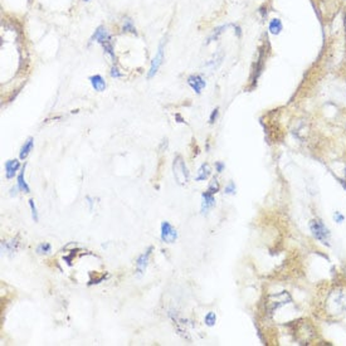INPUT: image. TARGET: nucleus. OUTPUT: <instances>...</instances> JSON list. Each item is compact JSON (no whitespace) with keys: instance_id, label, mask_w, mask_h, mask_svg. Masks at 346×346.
<instances>
[{"instance_id":"obj_10","label":"nucleus","mask_w":346,"mask_h":346,"mask_svg":"<svg viewBox=\"0 0 346 346\" xmlns=\"http://www.w3.org/2000/svg\"><path fill=\"white\" fill-rule=\"evenodd\" d=\"M202 211L203 213H205V211H208L209 209L213 208L214 205H216V198H214V194H211V193H209L208 190H206L205 193H203L202 195Z\"/></svg>"},{"instance_id":"obj_30","label":"nucleus","mask_w":346,"mask_h":346,"mask_svg":"<svg viewBox=\"0 0 346 346\" xmlns=\"http://www.w3.org/2000/svg\"><path fill=\"white\" fill-rule=\"evenodd\" d=\"M235 29H237V36L241 37V28L239 26H235Z\"/></svg>"},{"instance_id":"obj_2","label":"nucleus","mask_w":346,"mask_h":346,"mask_svg":"<svg viewBox=\"0 0 346 346\" xmlns=\"http://www.w3.org/2000/svg\"><path fill=\"white\" fill-rule=\"evenodd\" d=\"M173 171H174V178H175L176 183L179 185H185L189 181L190 178V173L188 170L187 165H185V162L183 157L180 155L175 156L173 163Z\"/></svg>"},{"instance_id":"obj_18","label":"nucleus","mask_w":346,"mask_h":346,"mask_svg":"<svg viewBox=\"0 0 346 346\" xmlns=\"http://www.w3.org/2000/svg\"><path fill=\"white\" fill-rule=\"evenodd\" d=\"M122 31H123V32H126V33L138 34V33H136V28H135V25H134L132 20H131L130 18H126V19L123 20V26H122Z\"/></svg>"},{"instance_id":"obj_21","label":"nucleus","mask_w":346,"mask_h":346,"mask_svg":"<svg viewBox=\"0 0 346 346\" xmlns=\"http://www.w3.org/2000/svg\"><path fill=\"white\" fill-rule=\"evenodd\" d=\"M29 206H31V210H32V218H33V221H34V222H38V221H39L38 211H37L36 203H34V200H33V199L29 200Z\"/></svg>"},{"instance_id":"obj_11","label":"nucleus","mask_w":346,"mask_h":346,"mask_svg":"<svg viewBox=\"0 0 346 346\" xmlns=\"http://www.w3.org/2000/svg\"><path fill=\"white\" fill-rule=\"evenodd\" d=\"M109 39H111V36L109 34V32H107V29L104 28V26H98L97 29L95 31V33H93L92 38H91V41H97L98 43H103L106 41H109Z\"/></svg>"},{"instance_id":"obj_5","label":"nucleus","mask_w":346,"mask_h":346,"mask_svg":"<svg viewBox=\"0 0 346 346\" xmlns=\"http://www.w3.org/2000/svg\"><path fill=\"white\" fill-rule=\"evenodd\" d=\"M160 237H162V241L164 243L171 245V243H174L178 239V232H176V229L173 225L165 221L162 223V233H160Z\"/></svg>"},{"instance_id":"obj_13","label":"nucleus","mask_w":346,"mask_h":346,"mask_svg":"<svg viewBox=\"0 0 346 346\" xmlns=\"http://www.w3.org/2000/svg\"><path fill=\"white\" fill-rule=\"evenodd\" d=\"M33 146H34V139L33 138H29L28 140L24 143L23 146H21L20 149V152H19V157L21 160H25L26 157H28V155L31 154V151L33 150Z\"/></svg>"},{"instance_id":"obj_9","label":"nucleus","mask_w":346,"mask_h":346,"mask_svg":"<svg viewBox=\"0 0 346 346\" xmlns=\"http://www.w3.org/2000/svg\"><path fill=\"white\" fill-rule=\"evenodd\" d=\"M4 166H5V176H7V179H13L15 175H17L18 170L20 169V163L18 162L17 159L8 160Z\"/></svg>"},{"instance_id":"obj_20","label":"nucleus","mask_w":346,"mask_h":346,"mask_svg":"<svg viewBox=\"0 0 346 346\" xmlns=\"http://www.w3.org/2000/svg\"><path fill=\"white\" fill-rule=\"evenodd\" d=\"M52 252V246L49 243H42L37 247V253L38 254H48Z\"/></svg>"},{"instance_id":"obj_24","label":"nucleus","mask_w":346,"mask_h":346,"mask_svg":"<svg viewBox=\"0 0 346 346\" xmlns=\"http://www.w3.org/2000/svg\"><path fill=\"white\" fill-rule=\"evenodd\" d=\"M111 77H112V78H121V77H122V73H120L119 68H117V67L114 66L111 68Z\"/></svg>"},{"instance_id":"obj_14","label":"nucleus","mask_w":346,"mask_h":346,"mask_svg":"<svg viewBox=\"0 0 346 346\" xmlns=\"http://www.w3.org/2000/svg\"><path fill=\"white\" fill-rule=\"evenodd\" d=\"M210 166H209V164H203L202 166L199 168V170H198V175L197 178H195V181H204L206 180V179L210 176Z\"/></svg>"},{"instance_id":"obj_3","label":"nucleus","mask_w":346,"mask_h":346,"mask_svg":"<svg viewBox=\"0 0 346 346\" xmlns=\"http://www.w3.org/2000/svg\"><path fill=\"white\" fill-rule=\"evenodd\" d=\"M291 302H292L291 296H289L288 292L286 291L280 292V294L277 295H271L267 300V310L270 313H273V311L277 310L278 307L287 304H291Z\"/></svg>"},{"instance_id":"obj_29","label":"nucleus","mask_w":346,"mask_h":346,"mask_svg":"<svg viewBox=\"0 0 346 346\" xmlns=\"http://www.w3.org/2000/svg\"><path fill=\"white\" fill-rule=\"evenodd\" d=\"M175 117H176V119H178L179 120V121L178 122H181V123H184L185 121H184V120H183V117H181L180 116V115H175Z\"/></svg>"},{"instance_id":"obj_6","label":"nucleus","mask_w":346,"mask_h":346,"mask_svg":"<svg viewBox=\"0 0 346 346\" xmlns=\"http://www.w3.org/2000/svg\"><path fill=\"white\" fill-rule=\"evenodd\" d=\"M163 61H164V42L160 43L156 56H155L154 60L151 62V67H150V71L149 73H147V77H149V78H152V77L157 73L160 66L163 64Z\"/></svg>"},{"instance_id":"obj_8","label":"nucleus","mask_w":346,"mask_h":346,"mask_svg":"<svg viewBox=\"0 0 346 346\" xmlns=\"http://www.w3.org/2000/svg\"><path fill=\"white\" fill-rule=\"evenodd\" d=\"M188 85H189L198 95H200L202 91L204 90V87L206 86V82L204 81L203 77L199 76V74H193V76H190L189 78H188Z\"/></svg>"},{"instance_id":"obj_4","label":"nucleus","mask_w":346,"mask_h":346,"mask_svg":"<svg viewBox=\"0 0 346 346\" xmlns=\"http://www.w3.org/2000/svg\"><path fill=\"white\" fill-rule=\"evenodd\" d=\"M310 229H311V232H312L313 237H315L316 239H318L320 242H323L324 245L329 246L330 232H329V229H327V228L325 227V224L323 223V222L318 221V219H313V221L310 222Z\"/></svg>"},{"instance_id":"obj_23","label":"nucleus","mask_w":346,"mask_h":346,"mask_svg":"<svg viewBox=\"0 0 346 346\" xmlns=\"http://www.w3.org/2000/svg\"><path fill=\"white\" fill-rule=\"evenodd\" d=\"M227 28V25H223V26H219V28H217V29H214V33H213V36L210 37V38L208 39V43L209 42H211L213 39H217L219 37V34H222L223 33V29Z\"/></svg>"},{"instance_id":"obj_7","label":"nucleus","mask_w":346,"mask_h":346,"mask_svg":"<svg viewBox=\"0 0 346 346\" xmlns=\"http://www.w3.org/2000/svg\"><path fill=\"white\" fill-rule=\"evenodd\" d=\"M151 252H152V247H149V248L145 251V253L141 254V256H139V258L136 259V270H138L139 275H143V273L145 272V270H146L147 263H149V258H150V256H151Z\"/></svg>"},{"instance_id":"obj_22","label":"nucleus","mask_w":346,"mask_h":346,"mask_svg":"<svg viewBox=\"0 0 346 346\" xmlns=\"http://www.w3.org/2000/svg\"><path fill=\"white\" fill-rule=\"evenodd\" d=\"M208 192L211 193V194H217V193L219 192V183L216 178H214L213 180L210 181V184H209Z\"/></svg>"},{"instance_id":"obj_27","label":"nucleus","mask_w":346,"mask_h":346,"mask_svg":"<svg viewBox=\"0 0 346 346\" xmlns=\"http://www.w3.org/2000/svg\"><path fill=\"white\" fill-rule=\"evenodd\" d=\"M218 114H219V109H218V107H217L216 110H213V112H211V115H210V119H209V121H210V123L216 122L217 117H218Z\"/></svg>"},{"instance_id":"obj_15","label":"nucleus","mask_w":346,"mask_h":346,"mask_svg":"<svg viewBox=\"0 0 346 346\" xmlns=\"http://www.w3.org/2000/svg\"><path fill=\"white\" fill-rule=\"evenodd\" d=\"M24 170H25V164H24V166L21 168V171L19 174H18V178H17V183H18V187H19V189L21 192L24 193H31V189H29L28 184H26L25 179H24Z\"/></svg>"},{"instance_id":"obj_19","label":"nucleus","mask_w":346,"mask_h":346,"mask_svg":"<svg viewBox=\"0 0 346 346\" xmlns=\"http://www.w3.org/2000/svg\"><path fill=\"white\" fill-rule=\"evenodd\" d=\"M204 323H205L206 326L211 327L216 325L217 323V315L214 312H208L205 315V317H204Z\"/></svg>"},{"instance_id":"obj_28","label":"nucleus","mask_w":346,"mask_h":346,"mask_svg":"<svg viewBox=\"0 0 346 346\" xmlns=\"http://www.w3.org/2000/svg\"><path fill=\"white\" fill-rule=\"evenodd\" d=\"M224 168H225V165L223 163H221V162L216 163V169H217V171H218V173H222V171L224 170Z\"/></svg>"},{"instance_id":"obj_25","label":"nucleus","mask_w":346,"mask_h":346,"mask_svg":"<svg viewBox=\"0 0 346 346\" xmlns=\"http://www.w3.org/2000/svg\"><path fill=\"white\" fill-rule=\"evenodd\" d=\"M234 193H235L234 183H229L225 187V194H234Z\"/></svg>"},{"instance_id":"obj_12","label":"nucleus","mask_w":346,"mask_h":346,"mask_svg":"<svg viewBox=\"0 0 346 346\" xmlns=\"http://www.w3.org/2000/svg\"><path fill=\"white\" fill-rule=\"evenodd\" d=\"M90 82L92 85L93 90L97 91V92H102L106 88V82H104V79L102 78L100 74H95V76L90 77Z\"/></svg>"},{"instance_id":"obj_16","label":"nucleus","mask_w":346,"mask_h":346,"mask_svg":"<svg viewBox=\"0 0 346 346\" xmlns=\"http://www.w3.org/2000/svg\"><path fill=\"white\" fill-rule=\"evenodd\" d=\"M282 21L280 19H272L270 23V32L272 34H275V36H277V34L281 33V31H282Z\"/></svg>"},{"instance_id":"obj_26","label":"nucleus","mask_w":346,"mask_h":346,"mask_svg":"<svg viewBox=\"0 0 346 346\" xmlns=\"http://www.w3.org/2000/svg\"><path fill=\"white\" fill-rule=\"evenodd\" d=\"M334 221L337 222V223H342L344 222V216H342L340 211H335L334 213Z\"/></svg>"},{"instance_id":"obj_32","label":"nucleus","mask_w":346,"mask_h":346,"mask_svg":"<svg viewBox=\"0 0 346 346\" xmlns=\"http://www.w3.org/2000/svg\"><path fill=\"white\" fill-rule=\"evenodd\" d=\"M83 2H90V0H83Z\"/></svg>"},{"instance_id":"obj_31","label":"nucleus","mask_w":346,"mask_h":346,"mask_svg":"<svg viewBox=\"0 0 346 346\" xmlns=\"http://www.w3.org/2000/svg\"><path fill=\"white\" fill-rule=\"evenodd\" d=\"M345 29H346V17H345Z\"/></svg>"},{"instance_id":"obj_17","label":"nucleus","mask_w":346,"mask_h":346,"mask_svg":"<svg viewBox=\"0 0 346 346\" xmlns=\"http://www.w3.org/2000/svg\"><path fill=\"white\" fill-rule=\"evenodd\" d=\"M102 47H103L104 53H107V55H109L114 61H116V57H115V52H114V44H112L111 39L102 43Z\"/></svg>"},{"instance_id":"obj_1","label":"nucleus","mask_w":346,"mask_h":346,"mask_svg":"<svg viewBox=\"0 0 346 346\" xmlns=\"http://www.w3.org/2000/svg\"><path fill=\"white\" fill-rule=\"evenodd\" d=\"M325 310L329 315L340 316L346 312V288L337 287L332 289L326 299Z\"/></svg>"}]
</instances>
